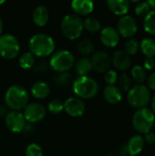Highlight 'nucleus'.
Wrapping results in <instances>:
<instances>
[{
  "mask_svg": "<svg viewBox=\"0 0 155 156\" xmlns=\"http://www.w3.org/2000/svg\"><path fill=\"white\" fill-rule=\"evenodd\" d=\"M30 52L38 58L48 57L54 53L56 44L52 37L45 33H37L31 37L28 42Z\"/></svg>",
  "mask_w": 155,
  "mask_h": 156,
  "instance_id": "obj_1",
  "label": "nucleus"
},
{
  "mask_svg": "<svg viewBox=\"0 0 155 156\" xmlns=\"http://www.w3.org/2000/svg\"><path fill=\"white\" fill-rule=\"evenodd\" d=\"M4 100L9 109L15 112H20L28 104L29 95L25 87L15 84L6 90Z\"/></svg>",
  "mask_w": 155,
  "mask_h": 156,
  "instance_id": "obj_2",
  "label": "nucleus"
},
{
  "mask_svg": "<svg viewBox=\"0 0 155 156\" xmlns=\"http://www.w3.org/2000/svg\"><path fill=\"white\" fill-rule=\"evenodd\" d=\"M72 87L75 95L80 100L92 99L99 92L98 82L90 76L78 77L73 81Z\"/></svg>",
  "mask_w": 155,
  "mask_h": 156,
  "instance_id": "obj_3",
  "label": "nucleus"
},
{
  "mask_svg": "<svg viewBox=\"0 0 155 156\" xmlns=\"http://www.w3.org/2000/svg\"><path fill=\"white\" fill-rule=\"evenodd\" d=\"M60 28L62 34L68 39L76 40L81 36L84 30L83 20L75 14H69L62 18Z\"/></svg>",
  "mask_w": 155,
  "mask_h": 156,
  "instance_id": "obj_4",
  "label": "nucleus"
},
{
  "mask_svg": "<svg viewBox=\"0 0 155 156\" xmlns=\"http://www.w3.org/2000/svg\"><path fill=\"white\" fill-rule=\"evenodd\" d=\"M75 63L74 54L68 49H60L54 52L49 58L50 69L58 73L68 72Z\"/></svg>",
  "mask_w": 155,
  "mask_h": 156,
  "instance_id": "obj_5",
  "label": "nucleus"
},
{
  "mask_svg": "<svg viewBox=\"0 0 155 156\" xmlns=\"http://www.w3.org/2000/svg\"><path fill=\"white\" fill-rule=\"evenodd\" d=\"M155 115L151 109L142 108L136 111L132 117V126L139 133H144L151 132L154 125Z\"/></svg>",
  "mask_w": 155,
  "mask_h": 156,
  "instance_id": "obj_6",
  "label": "nucleus"
},
{
  "mask_svg": "<svg viewBox=\"0 0 155 156\" xmlns=\"http://www.w3.org/2000/svg\"><path fill=\"white\" fill-rule=\"evenodd\" d=\"M127 100L129 104L135 109L145 108L151 100L150 90L143 84H138L129 90Z\"/></svg>",
  "mask_w": 155,
  "mask_h": 156,
  "instance_id": "obj_7",
  "label": "nucleus"
},
{
  "mask_svg": "<svg viewBox=\"0 0 155 156\" xmlns=\"http://www.w3.org/2000/svg\"><path fill=\"white\" fill-rule=\"evenodd\" d=\"M20 51L18 39L12 34H4L0 36V56L5 59H14Z\"/></svg>",
  "mask_w": 155,
  "mask_h": 156,
  "instance_id": "obj_8",
  "label": "nucleus"
},
{
  "mask_svg": "<svg viewBox=\"0 0 155 156\" xmlns=\"http://www.w3.org/2000/svg\"><path fill=\"white\" fill-rule=\"evenodd\" d=\"M47 114V110L39 102H30L24 108V118L29 123H36L42 121Z\"/></svg>",
  "mask_w": 155,
  "mask_h": 156,
  "instance_id": "obj_9",
  "label": "nucleus"
},
{
  "mask_svg": "<svg viewBox=\"0 0 155 156\" xmlns=\"http://www.w3.org/2000/svg\"><path fill=\"white\" fill-rule=\"evenodd\" d=\"M117 31L120 36L132 38L138 31V25L134 17L129 15L122 16L117 23Z\"/></svg>",
  "mask_w": 155,
  "mask_h": 156,
  "instance_id": "obj_10",
  "label": "nucleus"
},
{
  "mask_svg": "<svg viewBox=\"0 0 155 156\" xmlns=\"http://www.w3.org/2000/svg\"><path fill=\"white\" fill-rule=\"evenodd\" d=\"M5 122L8 130L16 133H22L26 124L23 113L15 111H11L7 112L6 116L5 117Z\"/></svg>",
  "mask_w": 155,
  "mask_h": 156,
  "instance_id": "obj_11",
  "label": "nucleus"
},
{
  "mask_svg": "<svg viewBox=\"0 0 155 156\" xmlns=\"http://www.w3.org/2000/svg\"><path fill=\"white\" fill-rule=\"evenodd\" d=\"M92 69L99 73H105L110 69L111 64V58L104 51H96L90 58Z\"/></svg>",
  "mask_w": 155,
  "mask_h": 156,
  "instance_id": "obj_12",
  "label": "nucleus"
},
{
  "mask_svg": "<svg viewBox=\"0 0 155 156\" xmlns=\"http://www.w3.org/2000/svg\"><path fill=\"white\" fill-rule=\"evenodd\" d=\"M63 103H64V111L70 117H74V118L81 117L86 111L85 103L83 102L82 100H80L78 97H70L67 99Z\"/></svg>",
  "mask_w": 155,
  "mask_h": 156,
  "instance_id": "obj_13",
  "label": "nucleus"
},
{
  "mask_svg": "<svg viewBox=\"0 0 155 156\" xmlns=\"http://www.w3.org/2000/svg\"><path fill=\"white\" fill-rule=\"evenodd\" d=\"M120 35L116 28L112 27H106L100 30V39L101 43L107 48H114L120 42Z\"/></svg>",
  "mask_w": 155,
  "mask_h": 156,
  "instance_id": "obj_14",
  "label": "nucleus"
},
{
  "mask_svg": "<svg viewBox=\"0 0 155 156\" xmlns=\"http://www.w3.org/2000/svg\"><path fill=\"white\" fill-rule=\"evenodd\" d=\"M111 63L117 69L121 71H126L131 68L132 60L127 53L122 50H117L111 57Z\"/></svg>",
  "mask_w": 155,
  "mask_h": 156,
  "instance_id": "obj_15",
  "label": "nucleus"
},
{
  "mask_svg": "<svg viewBox=\"0 0 155 156\" xmlns=\"http://www.w3.org/2000/svg\"><path fill=\"white\" fill-rule=\"evenodd\" d=\"M71 9L79 16H87L92 13L94 3L90 0H74L71 2Z\"/></svg>",
  "mask_w": 155,
  "mask_h": 156,
  "instance_id": "obj_16",
  "label": "nucleus"
},
{
  "mask_svg": "<svg viewBox=\"0 0 155 156\" xmlns=\"http://www.w3.org/2000/svg\"><path fill=\"white\" fill-rule=\"evenodd\" d=\"M144 139L142 135L136 134L133 135L128 142L126 145V152L127 154L130 156H137L139 155L143 148H144Z\"/></svg>",
  "mask_w": 155,
  "mask_h": 156,
  "instance_id": "obj_17",
  "label": "nucleus"
},
{
  "mask_svg": "<svg viewBox=\"0 0 155 156\" xmlns=\"http://www.w3.org/2000/svg\"><path fill=\"white\" fill-rule=\"evenodd\" d=\"M106 4L111 12L116 16H126L130 10V2L127 0H109Z\"/></svg>",
  "mask_w": 155,
  "mask_h": 156,
  "instance_id": "obj_18",
  "label": "nucleus"
},
{
  "mask_svg": "<svg viewBox=\"0 0 155 156\" xmlns=\"http://www.w3.org/2000/svg\"><path fill=\"white\" fill-rule=\"evenodd\" d=\"M32 19L36 26L40 27H45L49 20V12L48 8L42 5L36 6L35 9L33 10Z\"/></svg>",
  "mask_w": 155,
  "mask_h": 156,
  "instance_id": "obj_19",
  "label": "nucleus"
},
{
  "mask_svg": "<svg viewBox=\"0 0 155 156\" xmlns=\"http://www.w3.org/2000/svg\"><path fill=\"white\" fill-rule=\"evenodd\" d=\"M103 96L107 102H109L110 104H113V105L120 103L121 101L122 100V90L114 85L106 86L103 90Z\"/></svg>",
  "mask_w": 155,
  "mask_h": 156,
  "instance_id": "obj_20",
  "label": "nucleus"
},
{
  "mask_svg": "<svg viewBox=\"0 0 155 156\" xmlns=\"http://www.w3.org/2000/svg\"><path fill=\"white\" fill-rule=\"evenodd\" d=\"M50 93V87L47 82L37 81L31 87V94L37 100H43L47 98Z\"/></svg>",
  "mask_w": 155,
  "mask_h": 156,
  "instance_id": "obj_21",
  "label": "nucleus"
},
{
  "mask_svg": "<svg viewBox=\"0 0 155 156\" xmlns=\"http://www.w3.org/2000/svg\"><path fill=\"white\" fill-rule=\"evenodd\" d=\"M76 73L79 75V77H83V76H88L91 70H92V65L90 58L87 57H83L79 59V61L76 63L75 66Z\"/></svg>",
  "mask_w": 155,
  "mask_h": 156,
  "instance_id": "obj_22",
  "label": "nucleus"
},
{
  "mask_svg": "<svg viewBox=\"0 0 155 156\" xmlns=\"http://www.w3.org/2000/svg\"><path fill=\"white\" fill-rule=\"evenodd\" d=\"M140 49L146 58H153L155 57V40L152 37L143 38L140 43Z\"/></svg>",
  "mask_w": 155,
  "mask_h": 156,
  "instance_id": "obj_23",
  "label": "nucleus"
},
{
  "mask_svg": "<svg viewBox=\"0 0 155 156\" xmlns=\"http://www.w3.org/2000/svg\"><path fill=\"white\" fill-rule=\"evenodd\" d=\"M35 63H36L35 56L30 51L23 53L18 58V65L23 69H32L33 66L35 65Z\"/></svg>",
  "mask_w": 155,
  "mask_h": 156,
  "instance_id": "obj_24",
  "label": "nucleus"
},
{
  "mask_svg": "<svg viewBox=\"0 0 155 156\" xmlns=\"http://www.w3.org/2000/svg\"><path fill=\"white\" fill-rule=\"evenodd\" d=\"M143 28L149 35L155 36V10H151L144 17Z\"/></svg>",
  "mask_w": 155,
  "mask_h": 156,
  "instance_id": "obj_25",
  "label": "nucleus"
},
{
  "mask_svg": "<svg viewBox=\"0 0 155 156\" xmlns=\"http://www.w3.org/2000/svg\"><path fill=\"white\" fill-rule=\"evenodd\" d=\"M73 82V76L69 72L58 73L54 76V83L58 87H68Z\"/></svg>",
  "mask_w": 155,
  "mask_h": 156,
  "instance_id": "obj_26",
  "label": "nucleus"
},
{
  "mask_svg": "<svg viewBox=\"0 0 155 156\" xmlns=\"http://www.w3.org/2000/svg\"><path fill=\"white\" fill-rule=\"evenodd\" d=\"M83 27L90 33H97L101 29V24L97 18L89 16L83 21Z\"/></svg>",
  "mask_w": 155,
  "mask_h": 156,
  "instance_id": "obj_27",
  "label": "nucleus"
},
{
  "mask_svg": "<svg viewBox=\"0 0 155 156\" xmlns=\"http://www.w3.org/2000/svg\"><path fill=\"white\" fill-rule=\"evenodd\" d=\"M131 78L135 82L142 84L146 80V70L143 69V67L140 65H135L132 68Z\"/></svg>",
  "mask_w": 155,
  "mask_h": 156,
  "instance_id": "obj_28",
  "label": "nucleus"
},
{
  "mask_svg": "<svg viewBox=\"0 0 155 156\" xmlns=\"http://www.w3.org/2000/svg\"><path fill=\"white\" fill-rule=\"evenodd\" d=\"M78 51L84 56H88L90 54H93L95 51V45L92 41L88 40V39H84L81 40L79 44H78Z\"/></svg>",
  "mask_w": 155,
  "mask_h": 156,
  "instance_id": "obj_29",
  "label": "nucleus"
},
{
  "mask_svg": "<svg viewBox=\"0 0 155 156\" xmlns=\"http://www.w3.org/2000/svg\"><path fill=\"white\" fill-rule=\"evenodd\" d=\"M140 49V43L138 42L137 39L132 37L129 38L124 45V52L127 53L129 56L130 55H135L138 50Z\"/></svg>",
  "mask_w": 155,
  "mask_h": 156,
  "instance_id": "obj_30",
  "label": "nucleus"
},
{
  "mask_svg": "<svg viewBox=\"0 0 155 156\" xmlns=\"http://www.w3.org/2000/svg\"><path fill=\"white\" fill-rule=\"evenodd\" d=\"M132 78L127 73H122L118 77V83H119V89L123 91H128L132 89Z\"/></svg>",
  "mask_w": 155,
  "mask_h": 156,
  "instance_id": "obj_31",
  "label": "nucleus"
},
{
  "mask_svg": "<svg viewBox=\"0 0 155 156\" xmlns=\"http://www.w3.org/2000/svg\"><path fill=\"white\" fill-rule=\"evenodd\" d=\"M48 111L52 114H58L64 111V103L59 100H53L48 102Z\"/></svg>",
  "mask_w": 155,
  "mask_h": 156,
  "instance_id": "obj_32",
  "label": "nucleus"
},
{
  "mask_svg": "<svg viewBox=\"0 0 155 156\" xmlns=\"http://www.w3.org/2000/svg\"><path fill=\"white\" fill-rule=\"evenodd\" d=\"M26 156H43V150L37 144H30L26 146Z\"/></svg>",
  "mask_w": 155,
  "mask_h": 156,
  "instance_id": "obj_33",
  "label": "nucleus"
},
{
  "mask_svg": "<svg viewBox=\"0 0 155 156\" xmlns=\"http://www.w3.org/2000/svg\"><path fill=\"white\" fill-rule=\"evenodd\" d=\"M135 14L140 17H145V16L151 11V7L148 2H140L135 7Z\"/></svg>",
  "mask_w": 155,
  "mask_h": 156,
  "instance_id": "obj_34",
  "label": "nucleus"
},
{
  "mask_svg": "<svg viewBox=\"0 0 155 156\" xmlns=\"http://www.w3.org/2000/svg\"><path fill=\"white\" fill-rule=\"evenodd\" d=\"M50 67L48 62L47 61H38L36 62L35 65L33 66L32 69L36 74H45L49 70Z\"/></svg>",
  "mask_w": 155,
  "mask_h": 156,
  "instance_id": "obj_35",
  "label": "nucleus"
},
{
  "mask_svg": "<svg viewBox=\"0 0 155 156\" xmlns=\"http://www.w3.org/2000/svg\"><path fill=\"white\" fill-rule=\"evenodd\" d=\"M118 77L119 76L115 70L109 69L107 72H105L104 80H105L106 83H108V85H114L118 81Z\"/></svg>",
  "mask_w": 155,
  "mask_h": 156,
  "instance_id": "obj_36",
  "label": "nucleus"
},
{
  "mask_svg": "<svg viewBox=\"0 0 155 156\" xmlns=\"http://www.w3.org/2000/svg\"><path fill=\"white\" fill-rule=\"evenodd\" d=\"M155 68V59L154 58H145L143 62V69L145 70H153Z\"/></svg>",
  "mask_w": 155,
  "mask_h": 156,
  "instance_id": "obj_37",
  "label": "nucleus"
},
{
  "mask_svg": "<svg viewBox=\"0 0 155 156\" xmlns=\"http://www.w3.org/2000/svg\"><path fill=\"white\" fill-rule=\"evenodd\" d=\"M144 139V143L148 144H155V133L153 132H149L145 134Z\"/></svg>",
  "mask_w": 155,
  "mask_h": 156,
  "instance_id": "obj_38",
  "label": "nucleus"
},
{
  "mask_svg": "<svg viewBox=\"0 0 155 156\" xmlns=\"http://www.w3.org/2000/svg\"><path fill=\"white\" fill-rule=\"evenodd\" d=\"M147 84H148V89L149 90H155V71L153 72L147 79Z\"/></svg>",
  "mask_w": 155,
  "mask_h": 156,
  "instance_id": "obj_39",
  "label": "nucleus"
},
{
  "mask_svg": "<svg viewBox=\"0 0 155 156\" xmlns=\"http://www.w3.org/2000/svg\"><path fill=\"white\" fill-rule=\"evenodd\" d=\"M34 130H35L34 125H33L32 123H29V122H28V123L26 124V126H25V128H24L22 133H23L24 135H31V134L34 133Z\"/></svg>",
  "mask_w": 155,
  "mask_h": 156,
  "instance_id": "obj_40",
  "label": "nucleus"
},
{
  "mask_svg": "<svg viewBox=\"0 0 155 156\" xmlns=\"http://www.w3.org/2000/svg\"><path fill=\"white\" fill-rule=\"evenodd\" d=\"M7 114V109L5 105L0 104V118L2 117H5Z\"/></svg>",
  "mask_w": 155,
  "mask_h": 156,
  "instance_id": "obj_41",
  "label": "nucleus"
},
{
  "mask_svg": "<svg viewBox=\"0 0 155 156\" xmlns=\"http://www.w3.org/2000/svg\"><path fill=\"white\" fill-rule=\"evenodd\" d=\"M150 7L153 8V10H155V0H150V1H147Z\"/></svg>",
  "mask_w": 155,
  "mask_h": 156,
  "instance_id": "obj_42",
  "label": "nucleus"
},
{
  "mask_svg": "<svg viewBox=\"0 0 155 156\" xmlns=\"http://www.w3.org/2000/svg\"><path fill=\"white\" fill-rule=\"evenodd\" d=\"M152 112H153V114L155 115V96L152 100Z\"/></svg>",
  "mask_w": 155,
  "mask_h": 156,
  "instance_id": "obj_43",
  "label": "nucleus"
},
{
  "mask_svg": "<svg viewBox=\"0 0 155 156\" xmlns=\"http://www.w3.org/2000/svg\"><path fill=\"white\" fill-rule=\"evenodd\" d=\"M3 21H2V19L0 18V36H1V33H2V31H3Z\"/></svg>",
  "mask_w": 155,
  "mask_h": 156,
  "instance_id": "obj_44",
  "label": "nucleus"
},
{
  "mask_svg": "<svg viewBox=\"0 0 155 156\" xmlns=\"http://www.w3.org/2000/svg\"><path fill=\"white\" fill-rule=\"evenodd\" d=\"M4 3H5V0H0V5H2Z\"/></svg>",
  "mask_w": 155,
  "mask_h": 156,
  "instance_id": "obj_45",
  "label": "nucleus"
},
{
  "mask_svg": "<svg viewBox=\"0 0 155 156\" xmlns=\"http://www.w3.org/2000/svg\"><path fill=\"white\" fill-rule=\"evenodd\" d=\"M153 126H155V120H154V125H153Z\"/></svg>",
  "mask_w": 155,
  "mask_h": 156,
  "instance_id": "obj_46",
  "label": "nucleus"
},
{
  "mask_svg": "<svg viewBox=\"0 0 155 156\" xmlns=\"http://www.w3.org/2000/svg\"><path fill=\"white\" fill-rule=\"evenodd\" d=\"M93 156H99V155H93Z\"/></svg>",
  "mask_w": 155,
  "mask_h": 156,
  "instance_id": "obj_47",
  "label": "nucleus"
}]
</instances>
